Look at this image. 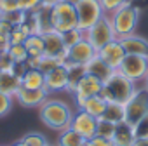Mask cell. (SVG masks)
<instances>
[{"mask_svg": "<svg viewBox=\"0 0 148 146\" xmlns=\"http://www.w3.org/2000/svg\"><path fill=\"white\" fill-rule=\"evenodd\" d=\"M49 98V92L45 91V87L42 89H28V87H23L18 91V94L14 96V99L25 106V108H40Z\"/></svg>", "mask_w": 148, "mask_h": 146, "instance_id": "8fae6325", "label": "cell"}, {"mask_svg": "<svg viewBox=\"0 0 148 146\" xmlns=\"http://www.w3.org/2000/svg\"><path fill=\"white\" fill-rule=\"evenodd\" d=\"M143 85L148 89V73H146V77H145V80H143Z\"/></svg>", "mask_w": 148, "mask_h": 146, "instance_id": "f6af8a7d", "label": "cell"}, {"mask_svg": "<svg viewBox=\"0 0 148 146\" xmlns=\"http://www.w3.org/2000/svg\"><path fill=\"white\" fill-rule=\"evenodd\" d=\"M132 146H148V137H136Z\"/></svg>", "mask_w": 148, "mask_h": 146, "instance_id": "b9f144b4", "label": "cell"}, {"mask_svg": "<svg viewBox=\"0 0 148 146\" xmlns=\"http://www.w3.org/2000/svg\"><path fill=\"white\" fill-rule=\"evenodd\" d=\"M84 143H86V139L80 134H77L71 127H68V129L59 132L56 146H84Z\"/></svg>", "mask_w": 148, "mask_h": 146, "instance_id": "cb8c5ba5", "label": "cell"}, {"mask_svg": "<svg viewBox=\"0 0 148 146\" xmlns=\"http://www.w3.org/2000/svg\"><path fill=\"white\" fill-rule=\"evenodd\" d=\"M21 84L28 89H42L45 84V73H42L38 68H28L21 77Z\"/></svg>", "mask_w": 148, "mask_h": 146, "instance_id": "7402d4cb", "label": "cell"}, {"mask_svg": "<svg viewBox=\"0 0 148 146\" xmlns=\"http://www.w3.org/2000/svg\"><path fill=\"white\" fill-rule=\"evenodd\" d=\"M108 16H110V21H112V26H113V31H115L117 38H122L125 35L134 33V30L138 26V21H139V9L129 2V4L113 11Z\"/></svg>", "mask_w": 148, "mask_h": 146, "instance_id": "3957f363", "label": "cell"}, {"mask_svg": "<svg viewBox=\"0 0 148 146\" xmlns=\"http://www.w3.org/2000/svg\"><path fill=\"white\" fill-rule=\"evenodd\" d=\"M38 115H40V120L45 127L58 130V132L68 129L71 123V118H73V111L64 101L49 99V98L38 108Z\"/></svg>", "mask_w": 148, "mask_h": 146, "instance_id": "6da1fadb", "label": "cell"}, {"mask_svg": "<svg viewBox=\"0 0 148 146\" xmlns=\"http://www.w3.org/2000/svg\"><path fill=\"white\" fill-rule=\"evenodd\" d=\"M49 146H51V144H49Z\"/></svg>", "mask_w": 148, "mask_h": 146, "instance_id": "bcb514c9", "label": "cell"}, {"mask_svg": "<svg viewBox=\"0 0 148 146\" xmlns=\"http://www.w3.org/2000/svg\"><path fill=\"white\" fill-rule=\"evenodd\" d=\"M9 47H11V35L0 33V52L9 50Z\"/></svg>", "mask_w": 148, "mask_h": 146, "instance_id": "f35d334b", "label": "cell"}, {"mask_svg": "<svg viewBox=\"0 0 148 146\" xmlns=\"http://www.w3.org/2000/svg\"><path fill=\"white\" fill-rule=\"evenodd\" d=\"M9 54H11V57L14 59V63H26L28 57H30V54H28L25 44H12V45L9 47Z\"/></svg>", "mask_w": 148, "mask_h": 146, "instance_id": "83f0119b", "label": "cell"}, {"mask_svg": "<svg viewBox=\"0 0 148 146\" xmlns=\"http://www.w3.org/2000/svg\"><path fill=\"white\" fill-rule=\"evenodd\" d=\"M86 70H87L89 75L96 77V78H98V80H101L103 84H105L112 75H113V71H115V70H113L110 64H106V63H105L98 54H96V56H94L87 64H86Z\"/></svg>", "mask_w": 148, "mask_h": 146, "instance_id": "2e32d148", "label": "cell"}, {"mask_svg": "<svg viewBox=\"0 0 148 146\" xmlns=\"http://www.w3.org/2000/svg\"><path fill=\"white\" fill-rule=\"evenodd\" d=\"M64 2H68V4H71V5H77L79 2H82V0H64Z\"/></svg>", "mask_w": 148, "mask_h": 146, "instance_id": "ee69618b", "label": "cell"}, {"mask_svg": "<svg viewBox=\"0 0 148 146\" xmlns=\"http://www.w3.org/2000/svg\"><path fill=\"white\" fill-rule=\"evenodd\" d=\"M58 2H61V0H40V5H42V7L51 9V7H54Z\"/></svg>", "mask_w": 148, "mask_h": 146, "instance_id": "60d3db41", "label": "cell"}, {"mask_svg": "<svg viewBox=\"0 0 148 146\" xmlns=\"http://www.w3.org/2000/svg\"><path fill=\"white\" fill-rule=\"evenodd\" d=\"M77 104H79V110H84L86 113H89V115H92L96 118H99L103 115L105 108H106V101L99 94L91 96V98H86L82 101H77Z\"/></svg>", "mask_w": 148, "mask_h": 146, "instance_id": "d6986e66", "label": "cell"}, {"mask_svg": "<svg viewBox=\"0 0 148 146\" xmlns=\"http://www.w3.org/2000/svg\"><path fill=\"white\" fill-rule=\"evenodd\" d=\"M103 118L113 122V123H120L125 122V104L120 103H106V108L101 115Z\"/></svg>", "mask_w": 148, "mask_h": 146, "instance_id": "603a6c76", "label": "cell"}, {"mask_svg": "<svg viewBox=\"0 0 148 146\" xmlns=\"http://www.w3.org/2000/svg\"><path fill=\"white\" fill-rule=\"evenodd\" d=\"M115 129H117V123H113V122H110L103 117H99L98 122H96V136H99V137H105V139L112 141V137L115 134Z\"/></svg>", "mask_w": 148, "mask_h": 146, "instance_id": "484cf974", "label": "cell"}, {"mask_svg": "<svg viewBox=\"0 0 148 146\" xmlns=\"http://www.w3.org/2000/svg\"><path fill=\"white\" fill-rule=\"evenodd\" d=\"M28 18V12L21 11V9H16V11H11V12H2L0 14V19H5L7 23H11L12 26H19L26 21Z\"/></svg>", "mask_w": 148, "mask_h": 146, "instance_id": "4316f807", "label": "cell"}, {"mask_svg": "<svg viewBox=\"0 0 148 146\" xmlns=\"http://www.w3.org/2000/svg\"><path fill=\"white\" fill-rule=\"evenodd\" d=\"M84 146H113L110 139H105V137H99V136H94L91 139H86Z\"/></svg>", "mask_w": 148, "mask_h": 146, "instance_id": "8d00e7d4", "label": "cell"}, {"mask_svg": "<svg viewBox=\"0 0 148 146\" xmlns=\"http://www.w3.org/2000/svg\"><path fill=\"white\" fill-rule=\"evenodd\" d=\"M98 50L92 47V44L84 37L77 44H73L70 49H66V63H75V64H87Z\"/></svg>", "mask_w": 148, "mask_h": 146, "instance_id": "9c48e42d", "label": "cell"}, {"mask_svg": "<svg viewBox=\"0 0 148 146\" xmlns=\"http://www.w3.org/2000/svg\"><path fill=\"white\" fill-rule=\"evenodd\" d=\"M125 54H127V52H125V49H124V45L120 44L119 38L112 40L110 44H106L105 47H101V49L98 50V56H99L106 64H110L113 70H119V66H120V63L124 61Z\"/></svg>", "mask_w": 148, "mask_h": 146, "instance_id": "7c38bea8", "label": "cell"}, {"mask_svg": "<svg viewBox=\"0 0 148 146\" xmlns=\"http://www.w3.org/2000/svg\"><path fill=\"white\" fill-rule=\"evenodd\" d=\"M146 113H148V89L145 85L136 87L134 94L125 103V122L129 125H134Z\"/></svg>", "mask_w": 148, "mask_h": 146, "instance_id": "ba28073f", "label": "cell"}, {"mask_svg": "<svg viewBox=\"0 0 148 146\" xmlns=\"http://www.w3.org/2000/svg\"><path fill=\"white\" fill-rule=\"evenodd\" d=\"M21 85V77L16 75L14 71H0V92L14 98Z\"/></svg>", "mask_w": 148, "mask_h": 146, "instance_id": "ac0fdd59", "label": "cell"}, {"mask_svg": "<svg viewBox=\"0 0 148 146\" xmlns=\"http://www.w3.org/2000/svg\"><path fill=\"white\" fill-rule=\"evenodd\" d=\"M61 64V61L58 59V57H54V56H47V54H44L42 57H40V63H38V70L42 71V73H49L51 70H54V68H58Z\"/></svg>", "mask_w": 148, "mask_h": 146, "instance_id": "f546056e", "label": "cell"}, {"mask_svg": "<svg viewBox=\"0 0 148 146\" xmlns=\"http://www.w3.org/2000/svg\"><path fill=\"white\" fill-rule=\"evenodd\" d=\"M25 47L32 57H42L45 54V44L42 35H28V38L25 40Z\"/></svg>", "mask_w": 148, "mask_h": 146, "instance_id": "d4e9b609", "label": "cell"}, {"mask_svg": "<svg viewBox=\"0 0 148 146\" xmlns=\"http://www.w3.org/2000/svg\"><path fill=\"white\" fill-rule=\"evenodd\" d=\"M18 7L25 12H35L40 7V0H18Z\"/></svg>", "mask_w": 148, "mask_h": 146, "instance_id": "d590c367", "label": "cell"}, {"mask_svg": "<svg viewBox=\"0 0 148 146\" xmlns=\"http://www.w3.org/2000/svg\"><path fill=\"white\" fill-rule=\"evenodd\" d=\"M134 139H136V136H134L132 125H129L127 122L117 123L115 134H113V137H112V144H113V146H132Z\"/></svg>", "mask_w": 148, "mask_h": 146, "instance_id": "ffe728a7", "label": "cell"}, {"mask_svg": "<svg viewBox=\"0 0 148 146\" xmlns=\"http://www.w3.org/2000/svg\"><path fill=\"white\" fill-rule=\"evenodd\" d=\"M86 37V31H82L79 26L77 28H73V30H68V31H64L63 33V42H64V47L66 49H70L73 44H77L79 40H82Z\"/></svg>", "mask_w": 148, "mask_h": 146, "instance_id": "f1b7e54d", "label": "cell"}, {"mask_svg": "<svg viewBox=\"0 0 148 146\" xmlns=\"http://www.w3.org/2000/svg\"><path fill=\"white\" fill-rule=\"evenodd\" d=\"M18 7V0H0V14L2 12H11L16 11Z\"/></svg>", "mask_w": 148, "mask_h": 146, "instance_id": "74e56055", "label": "cell"}, {"mask_svg": "<svg viewBox=\"0 0 148 146\" xmlns=\"http://www.w3.org/2000/svg\"><path fill=\"white\" fill-rule=\"evenodd\" d=\"M64 64L68 68V85H66V91L73 92L75 87L79 85V82L87 75V70H86V64H75V63H64Z\"/></svg>", "mask_w": 148, "mask_h": 146, "instance_id": "44dd1931", "label": "cell"}, {"mask_svg": "<svg viewBox=\"0 0 148 146\" xmlns=\"http://www.w3.org/2000/svg\"><path fill=\"white\" fill-rule=\"evenodd\" d=\"M75 9H77L79 28L82 31H87L92 25H96L105 16V11L99 4V0H82L75 5Z\"/></svg>", "mask_w": 148, "mask_h": 146, "instance_id": "52a82bcc", "label": "cell"}, {"mask_svg": "<svg viewBox=\"0 0 148 146\" xmlns=\"http://www.w3.org/2000/svg\"><path fill=\"white\" fill-rule=\"evenodd\" d=\"M23 141L28 146H49L47 137L44 134H40V132H30V134L23 136Z\"/></svg>", "mask_w": 148, "mask_h": 146, "instance_id": "4dcf8cb0", "label": "cell"}, {"mask_svg": "<svg viewBox=\"0 0 148 146\" xmlns=\"http://www.w3.org/2000/svg\"><path fill=\"white\" fill-rule=\"evenodd\" d=\"M132 130L136 137H148V113L132 125Z\"/></svg>", "mask_w": 148, "mask_h": 146, "instance_id": "d6a6232c", "label": "cell"}, {"mask_svg": "<svg viewBox=\"0 0 148 146\" xmlns=\"http://www.w3.org/2000/svg\"><path fill=\"white\" fill-rule=\"evenodd\" d=\"M51 26H52V30H56L59 33H64L68 30L77 28L79 19H77L75 5L61 0L54 7H51Z\"/></svg>", "mask_w": 148, "mask_h": 146, "instance_id": "277c9868", "label": "cell"}, {"mask_svg": "<svg viewBox=\"0 0 148 146\" xmlns=\"http://www.w3.org/2000/svg\"><path fill=\"white\" fill-rule=\"evenodd\" d=\"M14 59L11 57L9 50H4V52H0V71H14Z\"/></svg>", "mask_w": 148, "mask_h": 146, "instance_id": "836d02e7", "label": "cell"}, {"mask_svg": "<svg viewBox=\"0 0 148 146\" xmlns=\"http://www.w3.org/2000/svg\"><path fill=\"white\" fill-rule=\"evenodd\" d=\"M11 146H28V144H26V143H25V141L21 139V141H18V143H14V144H11Z\"/></svg>", "mask_w": 148, "mask_h": 146, "instance_id": "7bdbcfd3", "label": "cell"}, {"mask_svg": "<svg viewBox=\"0 0 148 146\" xmlns=\"http://www.w3.org/2000/svg\"><path fill=\"white\" fill-rule=\"evenodd\" d=\"M42 38H44V44H45V54L47 56H61L66 47H64V42H63V33L56 31V30H49L45 33H42Z\"/></svg>", "mask_w": 148, "mask_h": 146, "instance_id": "9a60e30c", "label": "cell"}, {"mask_svg": "<svg viewBox=\"0 0 148 146\" xmlns=\"http://www.w3.org/2000/svg\"><path fill=\"white\" fill-rule=\"evenodd\" d=\"M12 99H14L12 96H7L4 92H0V118L9 115V111L12 108Z\"/></svg>", "mask_w": 148, "mask_h": 146, "instance_id": "e575fe53", "label": "cell"}, {"mask_svg": "<svg viewBox=\"0 0 148 146\" xmlns=\"http://www.w3.org/2000/svg\"><path fill=\"white\" fill-rule=\"evenodd\" d=\"M101 87H103V82L87 73V75L79 82V85L75 87V91H73L71 94L75 96V101H82L86 98H91V96L99 94L101 92Z\"/></svg>", "mask_w": 148, "mask_h": 146, "instance_id": "5bb4252c", "label": "cell"}, {"mask_svg": "<svg viewBox=\"0 0 148 146\" xmlns=\"http://www.w3.org/2000/svg\"><path fill=\"white\" fill-rule=\"evenodd\" d=\"M96 122H98L96 117L86 113L84 110H79L77 113H73L70 127L77 134H80L84 139H91V137L96 136Z\"/></svg>", "mask_w": 148, "mask_h": 146, "instance_id": "30bf717a", "label": "cell"}, {"mask_svg": "<svg viewBox=\"0 0 148 146\" xmlns=\"http://www.w3.org/2000/svg\"><path fill=\"white\" fill-rule=\"evenodd\" d=\"M119 71L125 75L129 80L134 84H139L145 80L148 73V56H139V54H125L124 61L119 66Z\"/></svg>", "mask_w": 148, "mask_h": 146, "instance_id": "5b68a950", "label": "cell"}, {"mask_svg": "<svg viewBox=\"0 0 148 146\" xmlns=\"http://www.w3.org/2000/svg\"><path fill=\"white\" fill-rule=\"evenodd\" d=\"M38 63H40V57H28V61H26V64H28V68H38Z\"/></svg>", "mask_w": 148, "mask_h": 146, "instance_id": "ab89813d", "label": "cell"}, {"mask_svg": "<svg viewBox=\"0 0 148 146\" xmlns=\"http://www.w3.org/2000/svg\"><path fill=\"white\" fill-rule=\"evenodd\" d=\"M86 38L92 44V47H94L96 50H99L101 47H105L106 44H110L112 40H115L117 35H115V31H113L110 16L105 14L96 25H92V26L86 31Z\"/></svg>", "mask_w": 148, "mask_h": 146, "instance_id": "8992f818", "label": "cell"}, {"mask_svg": "<svg viewBox=\"0 0 148 146\" xmlns=\"http://www.w3.org/2000/svg\"><path fill=\"white\" fill-rule=\"evenodd\" d=\"M120 44L124 45L127 54H139V56H148V40L139 37V35H125L122 38H119Z\"/></svg>", "mask_w": 148, "mask_h": 146, "instance_id": "e0dca14e", "label": "cell"}, {"mask_svg": "<svg viewBox=\"0 0 148 146\" xmlns=\"http://www.w3.org/2000/svg\"><path fill=\"white\" fill-rule=\"evenodd\" d=\"M134 91H136V84L132 80H129L125 75H122L119 70H115L113 75L103 84L99 96L106 103H120V104H125L131 99V96L134 94Z\"/></svg>", "mask_w": 148, "mask_h": 146, "instance_id": "7a4b0ae2", "label": "cell"}, {"mask_svg": "<svg viewBox=\"0 0 148 146\" xmlns=\"http://www.w3.org/2000/svg\"><path fill=\"white\" fill-rule=\"evenodd\" d=\"M68 85V68L66 64H59L58 68L51 70L49 73H45V91L51 92H59V91H66Z\"/></svg>", "mask_w": 148, "mask_h": 146, "instance_id": "4fadbf2b", "label": "cell"}, {"mask_svg": "<svg viewBox=\"0 0 148 146\" xmlns=\"http://www.w3.org/2000/svg\"><path fill=\"white\" fill-rule=\"evenodd\" d=\"M129 2H131V0H99V4H101L105 14H112L113 11L124 7V5L129 4Z\"/></svg>", "mask_w": 148, "mask_h": 146, "instance_id": "1f68e13d", "label": "cell"}]
</instances>
